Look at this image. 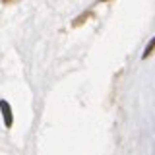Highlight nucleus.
I'll use <instances>...</instances> for the list:
<instances>
[{
    "label": "nucleus",
    "mask_w": 155,
    "mask_h": 155,
    "mask_svg": "<svg viewBox=\"0 0 155 155\" xmlns=\"http://www.w3.org/2000/svg\"><path fill=\"white\" fill-rule=\"evenodd\" d=\"M0 109L4 110V116H6V126H12V113H10V107L6 101H0Z\"/></svg>",
    "instance_id": "1"
},
{
    "label": "nucleus",
    "mask_w": 155,
    "mask_h": 155,
    "mask_svg": "<svg viewBox=\"0 0 155 155\" xmlns=\"http://www.w3.org/2000/svg\"><path fill=\"white\" fill-rule=\"evenodd\" d=\"M153 47H155V37L151 39V43H149V45H147V48H145V52H143V58H145V56H149V54H151V51H153Z\"/></svg>",
    "instance_id": "2"
}]
</instances>
